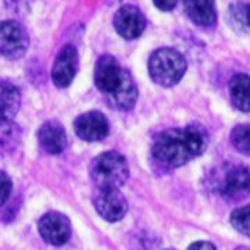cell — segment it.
<instances>
[{
    "label": "cell",
    "mask_w": 250,
    "mask_h": 250,
    "mask_svg": "<svg viewBox=\"0 0 250 250\" xmlns=\"http://www.w3.org/2000/svg\"><path fill=\"white\" fill-rule=\"evenodd\" d=\"M38 141L46 153L60 154L67 146V134L64 126L59 121L49 120L39 128Z\"/></svg>",
    "instance_id": "cell-12"
},
{
    "label": "cell",
    "mask_w": 250,
    "mask_h": 250,
    "mask_svg": "<svg viewBox=\"0 0 250 250\" xmlns=\"http://www.w3.org/2000/svg\"><path fill=\"white\" fill-rule=\"evenodd\" d=\"M182 6L188 17L199 27H211L217 21L214 0H182Z\"/></svg>",
    "instance_id": "cell-13"
},
{
    "label": "cell",
    "mask_w": 250,
    "mask_h": 250,
    "mask_svg": "<svg viewBox=\"0 0 250 250\" xmlns=\"http://www.w3.org/2000/svg\"><path fill=\"white\" fill-rule=\"evenodd\" d=\"M213 189L227 197H238L250 190V171L238 164H225L213 175Z\"/></svg>",
    "instance_id": "cell-5"
},
{
    "label": "cell",
    "mask_w": 250,
    "mask_h": 250,
    "mask_svg": "<svg viewBox=\"0 0 250 250\" xmlns=\"http://www.w3.org/2000/svg\"><path fill=\"white\" fill-rule=\"evenodd\" d=\"M38 229L45 242L53 246H62L71 236V224L68 217L59 211H49L42 215Z\"/></svg>",
    "instance_id": "cell-8"
},
{
    "label": "cell",
    "mask_w": 250,
    "mask_h": 250,
    "mask_svg": "<svg viewBox=\"0 0 250 250\" xmlns=\"http://www.w3.org/2000/svg\"><path fill=\"white\" fill-rule=\"evenodd\" d=\"M229 96L233 106L243 113L250 111V77L236 74L229 81Z\"/></svg>",
    "instance_id": "cell-15"
},
{
    "label": "cell",
    "mask_w": 250,
    "mask_h": 250,
    "mask_svg": "<svg viewBox=\"0 0 250 250\" xmlns=\"http://www.w3.org/2000/svg\"><path fill=\"white\" fill-rule=\"evenodd\" d=\"M75 134L85 142L103 141L108 135L110 124L107 117L100 111H88L75 120Z\"/></svg>",
    "instance_id": "cell-10"
},
{
    "label": "cell",
    "mask_w": 250,
    "mask_h": 250,
    "mask_svg": "<svg viewBox=\"0 0 250 250\" xmlns=\"http://www.w3.org/2000/svg\"><path fill=\"white\" fill-rule=\"evenodd\" d=\"M78 50L72 45H65L60 49L52 70V80L57 88H67L71 85L78 72Z\"/></svg>",
    "instance_id": "cell-9"
},
{
    "label": "cell",
    "mask_w": 250,
    "mask_h": 250,
    "mask_svg": "<svg viewBox=\"0 0 250 250\" xmlns=\"http://www.w3.org/2000/svg\"><path fill=\"white\" fill-rule=\"evenodd\" d=\"M231 224L238 232L250 236V205L236 208L231 214Z\"/></svg>",
    "instance_id": "cell-19"
},
{
    "label": "cell",
    "mask_w": 250,
    "mask_h": 250,
    "mask_svg": "<svg viewBox=\"0 0 250 250\" xmlns=\"http://www.w3.org/2000/svg\"><path fill=\"white\" fill-rule=\"evenodd\" d=\"M167 250H177V249H167Z\"/></svg>",
    "instance_id": "cell-24"
},
{
    "label": "cell",
    "mask_w": 250,
    "mask_h": 250,
    "mask_svg": "<svg viewBox=\"0 0 250 250\" xmlns=\"http://www.w3.org/2000/svg\"><path fill=\"white\" fill-rule=\"evenodd\" d=\"M239 250H250V248H242V249H239Z\"/></svg>",
    "instance_id": "cell-23"
},
{
    "label": "cell",
    "mask_w": 250,
    "mask_h": 250,
    "mask_svg": "<svg viewBox=\"0 0 250 250\" xmlns=\"http://www.w3.org/2000/svg\"><path fill=\"white\" fill-rule=\"evenodd\" d=\"M113 25L117 34L124 39H135L142 35L146 28V18L143 13L132 4H125L118 9L113 18Z\"/></svg>",
    "instance_id": "cell-11"
},
{
    "label": "cell",
    "mask_w": 250,
    "mask_h": 250,
    "mask_svg": "<svg viewBox=\"0 0 250 250\" xmlns=\"http://www.w3.org/2000/svg\"><path fill=\"white\" fill-rule=\"evenodd\" d=\"M231 142L238 152L250 156V124L236 125L231 132Z\"/></svg>",
    "instance_id": "cell-18"
},
{
    "label": "cell",
    "mask_w": 250,
    "mask_h": 250,
    "mask_svg": "<svg viewBox=\"0 0 250 250\" xmlns=\"http://www.w3.org/2000/svg\"><path fill=\"white\" fill-rule=\"evenodd\" d=\"M21 106V95L16 85L0 81V123H10L17 116Z\"/></svg>",
    "instance_id": "cell-14"
},
{
    "label": "cell",
    "mask_w": 250,
    "mask_h": 250,
    "mask_svg": "<svg viewBox=\"0 0 250 250\" xmlns=\"http://www.w3.org/2000/svg\"><path fill=\"white\" fill-rule=\"evenodd\" d=\"M11 189H13L11 179L4 171L0 170V206L6 203V200L10 197Z\"/></svg>",
    "instance_id": "cell-20"
},
{
    "label": "cell",
    "mask_w": 250,
    "mask_h": 250,
    "mask_svg": "<svg viewBox=\"0 0 250 250\" xmlns=\"http://www.w3.org/2000/svg\"><path fill=\"white\" fill-rule=\"evenodd\" d=\"M149 74L157 85L170 88L182 80L187 71V60L172 47H161L149 59Z\"/></svg>",
    "instance_id": "cell-3"
},
{
    "label": "cell",
    "mask_w": 250,
    "mask_h": 250,
    "mask_svg": "<svg viewBox=\"0 0 250 250\" xmlns=\"http://www.w3.org/2000/svg\"><path fill=\"white\" fill-rule=\"evenodd\" d=\"M29 35L27 29L17 21L0 22V54L9 60H18L27 53Z\"/></svg>",
    "instance_id": "cell-6"
},
{
    "label": "cell",
    "mask_w": 250,
    "mask_h": 250,
    "mask_svg": "<svg viewBox=\"0 0 250 250\" xmlns=\"http://www.w3.org/2000/svg\"><path fill=\"white\" fill-rule=\"evenodd\" d=\"M89 175L96 188L120 189L128 181L129 168L124 156L117 152H104L92 160Z\"/></svg>",
    "instance_id": "cell-4"
},
{
    "label": "cell",
    "mask_w": 250,
    "mask_h": 250,
    "mask_svg": "<svg viewBox=\"0 0 250 250\" xmlns=\"http://www.w3.org/2000/svg\"><path fill=\"white\" fill-rule=\"evenodd\" d=\"M153 3L161 11H171L175 9L178 0H153Z\"/></svg>",
    "instance_id": "cell-21"
},
{
    "label": "cell",
    "mask_w": 250,
    "mask_h": 250,
    "mask_svg": "<svg viewBox=\"0 0 250 250\" xmlns=\"http://www.w3.org/2000/svg\"><path fill=\"white\" fill-rule=\"evenodd\" d=\"M188 250H217V249H215L214 245H213V243H210V242L199 241V242H195L193 245H190Z\"/></svg>",
    "instance_id": "cell-22"
},
{
    "label": "cell",
    "mask_w": 250,
    "mask_h": 250,
    "mask_svg": "<svg viewBox=\"0 0 250 250\" xmlns=\"http://www.w3.org/2000/svg\"><path fill=\"white\" fill-rule=\"evenodd\" d=\"M21 141V131L13 121L0 123V157L11 154Z\"/></svg>",
    "instance_id": "cell-16"
},
{
    "label": "cell",
    "mask_w": 250,
    "mask_h": 250,
    "mask_svg": "<svg viewBox=\"0 0 250 250\" xmlns=\"http://www.w3.org/2000/svg\"><path fill=\"white\" fill-rule=\"evenodd\" d=\"M95 83L110 107L125 111L135 106L138 99L136 83L116 57L110 54L99 57L95 67Z\"/></svg>",
    "instance_id": "cell-2"
},
{
    "label": "cell",
    "mask_w": 250,
    "mask_h": 250,
    "mask_svg": "<svg viewBox=\"0 0 250 250\" xmlns=\"http://www.w3.org/2000/svg\"><path fill=\"white\" fill-rule=\"evenodd\" d=\"M229 17L235 28L250 32V3L235 1L229 7Z\"/></svg>",
    "instance_id": "cell-17"
},
{
    "label": "cell",
    "mask_w": 250,
    "mask_h": 250,
    "mask_svg": "<svg viewBox=\"0 0 250 250\" xmlns=\"http://www.w3.org/2000/svg\"><path fill=\"white\" fill-rule=\"evenodd\" d=\"M208 134L205 126L190 124L184 128H171L161 132L152 147L153 164L163 171L185 166L206 152Z\"/></svg>",
    "instance_id": "cell-1"
},
{
    "label": "cell",
    "mask_w": 250,
    "mask_h": 250,
    "mask_svg": "<svg viewBox=\"0 0 250 250\" xmlns=\"http://www.w3.org/2000/svg\"><path fill=\"white\" fill-rule=\"evenodd\" d=\"M92 200L98 214L108 223L120 221L128 211V202L120 189L96 188Z\"/></svg>",
    "instance_id": "cell-7"
}]
</instances>
